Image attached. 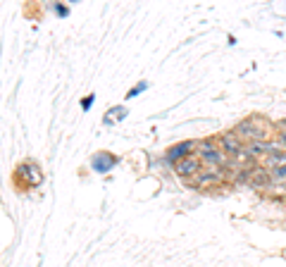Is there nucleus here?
Masks as SVG:
<instances>
[{"label":"nucleus","mask_w":286,"mask_h":267,"mask_svg":"<svg viewBox=\"0 0 286 267\" xmlns=\"http://www.w3.org/2000/svg\"><path fill=\"white\" fill-rule=\"evenodd\" d=\"M220 181H222V172L205 170V172H200V174H196V177L191 179V186H196V188H210V186H215Z\"/></svg>","instance_id":"5"},{"label":"nucleus","mask_w":286,"mask_h":267,"mask_svg":"<svg viewBox=\"0 0 286 267\" xmlns=\"http://www.w3.org/2000/svg\"><path fill=\"white\" fill-rule=\"evenodd\" d=\"M279 126H282V129H284V131H286V119H284V122H282V124H279Z\"/></svg>","instance_id":"11"},{"label":"nucleus","mask_w":286,"mask_h":267,"mask_svg":"<svg viewBox=\"0 0 286 267\" xmlns=\"http://www.w3.org/2000/svg\"><path fill=\"white\" fill-rule=\"evenodd\" d=\"M236 136H238V139H246L248 143H253V141H265V139L270 136V124L262 122L260 117H248L236 126Z\"/></svg>","instance_id":"1"},{"label":"nucleus","mask_w":286,"mask_h":267,"mask_svg":"<svg viewBox=\"0 0 286 267\" xmlns=\"http://www.w3.org/2000/svg\"><path fill=\"white\" fill-rule=\"evenodd\" d=\"M114 162H117V160H114L110 153H98V155H95V160H93V167H95L98 172H108Z\"/></svg>","instance_id":"8"},{"label":"nucleus","mask_w":286,"mask_h":267,"mask_svg":"<svg viewBox=\"0 0 286 267\" xmlns=\"http://www.w3.org/2000/svg\"><path fill=\"white\" fill-rule=\"evenodd\" d=\"M220 146H222L224 153L231 155V157H241V155H246V146L241 143V139H238L236 134H224V136L220 139Z\"/></svg>","instance_id":"4"},{"label":"nucleus","mask_w":286,"mask_h":267,"mask_svg":"<svg viewBox=\"0 0 286 267\" xmlns=\"http://www.w3.org/2000/svg\"><path fill=\"white\" fill-rule=\"evenodd\" d=\"M17 177H24L29 181V186H38L41 184V170L33 165V162H22L19 167H17Z\"/></svg>","instance_id":"6"},{"label":"nucleus","mask_w":286,"mask_h":267,"mask_svg":"<svg viewBox=\"0 0 286 267\" xmlns=\"http://www.w3.org/2000/svg\"><path fill=\"white\" fill-rule=\"evenodd\" d=\"M272 179H277V181H284V179H286V167L272 170Z\"/></svg>","instance_id":"10"},{"label":"nucleus","mask_w":286,"mask_h":267,"mask_svg":"<svg viewBox=\"0 0 286 267\" xmlns=\"http://www.w3.org/2000/svg\"><path fill=\"white\" fill-rule=\"evenodd\" d=\"M265 167H270V170L286 167V150H282V153H270V155L265 157Z\"/></svg>","instance_id":"9"},{"label":"nucleus","mask_w":286,"mask_h":267,"mask_svg":"<svg viewBox=\"0 0 286 267\" xmlns=\"http://www.w3.org/2000/svg\"><path fill=\"white\" fill-rule=\"evenodd\" d=\"M200 157V162L203 165H207V167H224L229 162V155L224 153V148L220 146V143H215V141H203L198 146V153H196Z\"/></svg>","instance_id":"2"},{"label":"nucleus","mask_w":286,"mask_h":267,"mask_svg":"<svg viewBox=\"0 0 286 267\" xmlns=\"http://www.w3.org/2000/svg\"><path fill=\"white\" fill-rule=\"evenodd\" d=\"M191 150H193V143H191V141H186V143H176V146H172V148L167 150V160L176 165V162L191 157V155H193Z\"/></svg>","instance_id":"7"},{"label":"nucleus","mask_w":286,"mask_h":267,"mask_svg":"<svg viewBox=\"0 0 286 267\" xmlns=\"http://www.w3.org/2000/svg\"><path fill=\"white\" fill-rule=\"evenodd\" d=\"M200 165H203V162H200V157L193 153L191 157H186V160L176 162V165H174V172H176L179 177H184V179H193L196 174H200V172H203V170H200Z\"/></svg>","instance_id":"3"}]
</instances>
